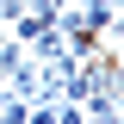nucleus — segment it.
I'll return each mask as SVG.
<instances>
[{
    "instance_id": "obj_1",
    "label": "nucleus",
    "mask_w": 124,
    "mask_h": 124,
    "mask_svg": "<svg viewBox=\"0 0 124 124\" xmlns=\"http://www.w3.org/2000/svg\"><path fill=\"white\" fill-rule=\"evenodd\" d=\"M0 118H6V124H25V118H31V99L6 93V99H0Z\"/></svg>"
},
{
    "instance_id": "obj_2",
    "label": "nucleus",
    "mask_w": 124,
    "mask_h": 124,
    "mask_svg": "<svg viewBox=\"0 0 124 124\" xmlns=\"http://www.w3.org/2000/svg\"><path fill=\"white\" fill-rule=\"evenodd\" d=\"M106 37H112V44L124 50V6H118V13H112V25H106Z\"/></svg>"
},
{
    "instance_id": "obj_3",
    "label": "nucleus",
    "mask_w": 124,
    "mask_h": 124,
    "mask_svg": "<svg viewBox=\"0 0 124 124\" xmlns=\"http://www.w3.org/2000/svg\"><path fill=\"white\" fill-rule=\"evenodd\" d=\"M19 13H25V0H0V25H13Z\"/></svg>"
}]
</instances>
